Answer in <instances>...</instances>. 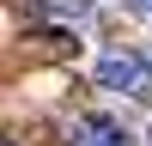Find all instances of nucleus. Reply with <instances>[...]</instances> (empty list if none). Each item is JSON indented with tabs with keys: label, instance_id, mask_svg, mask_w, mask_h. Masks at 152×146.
<instances>
[{
	"label": "nucleus",
	"instance_id": "1",
	"mask_svg": "<svg viewBox=\"0 0 152 146\" xmlns=\"http://www.w3.org/2000/svg\"><path fill=\"white\" fill-rule=\"evenodd\" d=\"M97 85L116 97H146L152 91V67H146V49H104L97 55Z\"/></svg>",
	"mask_w": 152,
	"mask_h": 146
},
{
	"label": "nucleus",
	"instance_id": "2",
	"mask_svg": "<svg viewBox=\"0 0 152 146\" xmlns=\"http://www.w3.org/2000/svg\"><path fill=\"white\" fill-rule=\"evenodd\" d=\"M73 146H140L134 140V128L122 116H110V110H91V116L73 122Z\"/></svg>",
	"mask_w": 152,
	"mask_h": 146
},
{
	"label": "nucleus",
	"instance_id": "3",
	"mask_svg": "<svg viewBox=\"0 0 152 146\" xmlns=\"http://www.w3.org/2000/svg\"><path fill=\"white\" fill-rule=\"evenodd\" d=\"M91 6H97V0H37V12L55 18V24H85V18H91Z\"/></svg>",
	"mask_w": 152,
	"mask_h": 146
},
{
	"label": "nucleus",
	"instance_id": "4",
	"mask_svg": "<svg viewBox=\"0 0 152 146\" xmlns=\"http://www.w3.org/2000/svg\"><path fill=\"white\" fill-rule=\"evenodd\" d=\"M140 12H146V18H152V0H140Z\"/></svg>",
	"mask_w": 152,
	"mask_h": 146
},
{
	"label": "nucleus",
	"instance_id": "5",
	"mask_svg": "<svg viewBox=\"0 0 152 146\" xmlns=\"http://www.w3.org/2000/svg\"><path fill=\"white\" fill-rule=\"evenodd\" d=\"M146 67H152V43H146Z\"/></svg>",
	"mask_w": 152,
	"mask_h": 146
},
{
	"label": "nucleus",
	"instance_id": "6",
	"mask_svg": "<svg viewBox=\"0 0 152 146\" xmlns=\"http://www.w3.org/2000/svg\"><path fill=\"white\" fill-rule=\"evenodd\" d=\"M146 146H152V128H146Z\"/></svg>",
	"mask_w": 152,
	"mask_h": 146
}]
</instances>
